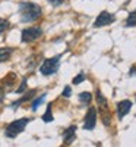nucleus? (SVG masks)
Segmentation results:
<instances>
[{"mask_svg":"<svg viewBox=\"0 0 136 147\" xmlns=\"http://www.w3.org/2000/svg\"><path fill=\"white\" fill-rule=\"evenodd\" d=\"M43 13V9L40 5L32 2H22L19 3V15L21 22H32L37 21Z\"/></svg>","mask_w":136,"mask_h":147,"instance_id":"f257e3e1","label":"nucleus"},{"mask_svg":"<svg viewBox=\"0 0 136 147\" xmlns=\"http://www.w3.org/2000/svg\"><path fill=\"white\" fill-rule=\"evenodd\" d=\"M29 118H21V119H16L13 122H10V124L6 127V131H5V136L7 138H15L16 136L25 129V127L29 124Z\"/></svg>","mask_w":136,"mask_h":147,"instance_id":"f03ea898","label":"nucleus"},{"mask_svg":"<svg viewBox=\"0 0 136 147\" xmlns=\"http://www.w3.org/2000/svg\"><path fill=\"white\" fill-rule=\"evenodd\" d=\"M60 59H61V55H57L54 57L44 59L41 66H40V72L43 74V75H45V77L56 74L59 71V66H60Z\"/></svg>","mask_w":136,"mask_h":147,"instance_id":"7ed1b4c3","label":"nucleus"},{"mask_svg":"<svg viewBox=\"0 0 136 147\" xmlns=\"http://www.w3.org/2000/svg\"><path fill=\"white\" fill-rule=\"evenodd\" d=\"M95 99H97L98 107H100V110H101V116H103L104 125L108 127V125H110V110H108L107 100H105V97L103 96L101 90H97V93H95Z\"/></svg>","mask_w":136,"mask_h":147,"instance_id":"20e7f679","label":"nucleus"},{"mask_svg":"<svg viewBox=\"0 0 136 147\" xmlns=\"http://www.w3.org/2000/svg\"><path fill=\"white\" fill-rule=\"evenodd\" d=\"M41 35H43V30L40 27H29L22 31L21 40H22V43H31L37 38H40Z\"/></svg>","mask_w":136,"mask_h":147,"instance_id":"39448f33","label":"nucleus"},{"mask_svg":"<svg viewBox=\"0 0 136 147\" xmlns=\"http://www.w3.org/2000/svg\"><path fill=\"white\" fill-rule=\"evenodd\" d=\"M97 125V109L95 107H89L86 112L85 121H83V128L86 131H92Z\"/></svg>","mask_w":136,"mask_h":147,"instance_id":"423d86ee","label":"nucleus"},{"mask_svg":"<svg viewBox=\"0 0 136 147\" xmlns=\"http://www.w3.org/2000/svg\"><path fill=\"white\" fill-rule=\"evenodd\" d=\"M114 15H111L110 12H107V10H103L100 15L97 16V19H95V22H94V27H97V28H100V27H105V25H110V24H113L114 22Z\"/></svg>","mask_w":136,"mask_h":147,"instance_id":"0eeeda50","label":"nucleus"},{"mask_svg":"<svg viewBox=\"0 0 136 147\" xmlns=\"http://www.w3.org/2000/svg\"><path fill=\"white\" fill-rule=\"evenodd\" d=\"M132 109V102L130 100H121L117 103V116L119 119H123Z\"/></svg>","mask_w":136,"mask_h":147,"instance_id":"6e6552de","label":"nucleus"},{"mask_svg":"<svg viewBox=\"0 0 136 147\" xmlns=\"http://www.w3.org/2000/svg\"><path fill=\"white\" fill-rule=\"evenodd\" d=\"M75 137H76V127L75 125H70L69 128L65 129V132H63V141H65L66 146L70 144V143H73Z\"/></svg>","mask_w":136,"mask_h":147,"instance_id":"1a4fd4ad","label":"nucleus"},{"mask_svg":"<svg viewBox=\"0 0 136 147\" xmlns=\"http://www.w3.org/2000/svg\"><path fill=\"white\" fill-rule=\"evenodd\" d=\"M34 94H35V90H29V91H28L25 96H22L19 100H16V102H13V103H12V105H10V107H12V109H16V107H19V106H21L23 102L29 100V99H31V97H32Z\"/></svg>","mask_w":136,"mask_h":147,"instance_id":"9d476101","label":"nucleus"},{"mask_svg":"<svg viewBox=\"0 0 136 147\" xmlns=\"http://www.w3.org/2000/svg\"><path fill=\"white\" fill-rule=\"evenodd\" d=\"M12 52H13V49H12V47H2V49H0V63L9 59Z\"/></svg>","mask_w":136,"mask_h":147,"instance_id":"9b49d317","label":"nucleus"},{"mask_svg":"<svg viewBox=\"0 0 136 147\" xmlns=\"http://www.w3.org/2000/svg\"><path fill=\"white\" fill-rule=\"evenodd\" d=\"M45 97H47V93H44V94H41L40 97H37V99L32 102V105H31V109L34 110V112H35V110L37 109H38L43 103H44V100H45Z\"/></svg>","mask_w":136,"mask_h":147,"instance_id":"f8f14e48","label":"nucleus"},{"mask_svg":"<svg viewBox=\"0 0 136 147\" xmlns=\"http://www.w3.org/2000/svg\"><path fill=\"white\" fill-rule=\"evenodd\" d=\"M53 119H54V116H53V112H51V103H48L47 105V110L43 115V121L44 122H51Z\"/></svg>","mask_w":136,"mask_h":147,"instance_id":"ddd939ff","label":"nucleus"},{"mask_svg":"<svg viewBox=\"0 0 136 147\" xmlns=\"http://www.w3.org/2000/svg\"><path fill=\"white\" fill-rule=\"evenodd\" d=\"M78 99H79L83 105H88V103L92 100V94H91L89 91H85V93H81V94L78 96Z\"/></svg>","mask_w":136,"mask_h":147,"instance_id":"4468645a","label":"nucleus"},{"mask_svg":"<svg viewBox=\"0 0 136 147\" xmlns=\"http://www.w3.org/2000/svg\"><path fill=\"white\" fill-rule=\"evenodd\" d=\"M126 27H136V10L130 12L126 19Z\"/></svg>","mask_w":136,"mask_h":147,"instance_id":"2eb2a0df","label":"nucleus"},{"mask_svg":"<svg viewBox=\"0 0 136 147\" xmlns=\"http://www.w3.org/2000/svg\"><path fill=\"white\" fill-rule=\"evenodd\" d=\"M10 27V24H9V21L7 19H2V18H0V35H2L7 28Z\"/></svg>","mask_w":136,"mask_h":147,"instance_id":"dca6fc26","label":"nucleus"},{"mask_svg":"<svg viewBox=\"0 0 136 147\" xmlns=\"http://www.w3.org/2000/svg\"><path fill=\"white\" fill-rule=\"evenodd\" d=\"M25 88H27V80H22V84L19 85V88H18L15 93H18V94H22V93H25V91H27Z\"/></svg>","mask_w":136,"mask_h":147,"instance_id":"f3484780","label":"nucleus"},{"mask_svg":"<svg viewBox=\"0 0 136 147\" xmlns=\"http://www.w3.org/2000/svg\"><path fill=\"white\" fill-rule=\"evenodd\" d=\"M83 80H85V75H83V74H79V75H76L75 78H73V84L78 85V84H81Z\"/></svg>","mask_w":136,"mask_h":147,"instance_id":"a211bd4d","label":"nucleus"},{"mask_svg":"<svg viewBox=\"0 0 136 147\" xmlns=\"http://www.w3.org/2000/svg\"><path fill=\"white\" fill-rule=\"evenodd\" d=\"M70 94H72V90H70L69 85H66V87L63 88V93H61V96H63V97H70Z\"/></svg>","mask_w":136,"mask_h":147,"instance_id":"6ab92c4d","label":"nucleus"},{"mask_svg":"<svg viewBox=\"0 0 136 147\" xmlns=\"http://www.w3.org/2000/svg\"><path fill=\"white\" fill-rule=\"evenodd\" d=\"M65 0H48V3H51L53 6H60Z\"/></svg>","mask_w":136,"mask_h":147,"instance_id":"aec40b11","label":"nucleus"},{"mask_svg":"<svg viewBox=\"0 0 136 147\" xmlns=\"http://www.w3.org/2000/svg\"><path fill=\"white\" fill-rule=\"evenodd\" d=\"M3 100V91H2V88H0V102Z\"/></svg>","mask_w":136,"mask_h":147,"instance_id":"412c9836","label":"nucleus"}]
</instances>
